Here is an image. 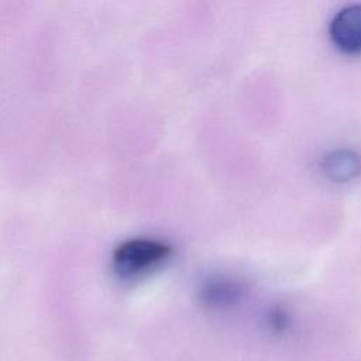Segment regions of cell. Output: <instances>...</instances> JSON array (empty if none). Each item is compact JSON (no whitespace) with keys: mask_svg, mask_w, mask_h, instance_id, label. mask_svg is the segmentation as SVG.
<instances>
[{"mask_svg":"<svg viewBox=\"0 0 361 361\" xmlns=\"http://www.w3.org/2000/svg\"><path fill=\"white\" fill-rule=\"evenodd\" d=\"M330 35L334 44L347 52L361 49V4L354 3L340 8L331 23Z\"/></svg>","mask_w":361,"mask_h":361,"instance_id":"obj_2","label":"cell"},{"mask_svg":"<svg viewBox=\"0 0 361 361\" xmlns=\"http://www.w3.org/2000/svg\"><path fill=\"white\" fill-rule=\"evenodd\" d=\"M323 171L327 178L336 182H345L357 176L361 171V158L353 149H336L323 159Z\"/></svg>","mask_w":361,"mask_h":361,"instance_id":"obj_4","label":"cell"},{"mask_svg":"<svg viewBox=\"0 0 361 361\" xmlns=\"http://www.w3.org/2000/svg\"><path fill=\"white\" fill-rule=\"evenodd\" d=\"M268 323H269L272 330H275V331H285L288 329V326H289V316H288V313L283 309L278 307V309H274L269 313Z\"/></svg>","mask_w":361,"mask_h":361,"instance_id":"obj_5","label":"cell"},{"mask_svg":"<svg viewBox=\"0 0 361 361\" xmlns=\"http://www.w3.org/2000/svg\"><path fill=\"white\" fill-rule=\"evenodd\" d=\"M244 296V286L228 278L207 281L200 289V300L210 309H227L237 305Z\"/></svg>","mask_w":361,"mask_h":361,"instance_id":"obj_3","label":"cell"},{"mask_svg":"<svg viewBox=\"0 0 361 361\" xmlns=\"http://www.w3.org/2000/svg\"><path fill=\"white\" fill-rule=\"evenodd\" d=\"M172 254V247L155 238H131L113 252V265L123 278H133L149 271Z\"/></svg>","mask_w":361,"mask_h":361,"instance_id":"obj_1","label":"cell"}]
</instances>
